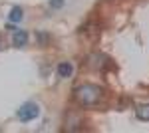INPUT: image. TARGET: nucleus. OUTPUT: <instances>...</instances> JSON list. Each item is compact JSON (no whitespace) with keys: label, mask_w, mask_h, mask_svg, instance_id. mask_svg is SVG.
<instances>
[{"label":"nucleus","mask_w":149,"mask_h":133,"mask_svg":"<svg viewBox=\"0 0 149 133\" xmlns=\"http://www.w3.org/2000/svg\"><path fill=\"white\" fill-rule=\"evenodd\" d=\"M74 74V66L70 64V62H62L60 66H58V76L60 78H70Z\"/></svg>","instance_id":"4"},{"label":"nucleus","mask_w":149,"mask_h":133,"mask_svg":"<svg viewBox=\"0 0 149 133\" xmlns=\"http://www.w3.org/2000/svg\"><path fill=\"white\" fill-rule=\"evenodd\" d=\"M76 100L80 101L81 105H95L100 103L103 97V89L100 86H93V84H81L76 88Z\"/></svg>","instance_id":"1"},{"label":"nucleus","mask_w":149,"mask_h":133,"mask_svg":"<svg viewBox=\"0 0 149 133\" xmlns=\"http://www.w3.org/2000/svg\"><path fill=\"white\" fill-rule=\"evenodd\" d=\"M62 6H64V0H50V8L58 10V8H62Z\"/></svg>","instance_id":"8"},{"label":"nucleus","mask_w":149,"mask_h":133,"mask_svg":"<svg viewBox=\"0 0 149 133\" xmlns=\"http://www.w3.org/2000/svg\"><path fill=\"white\" fill-rule=\"evenodd\" d=\"M12 44L16 46V48H24V46L28 44V32L26 30H16L14 36H12Z\"/></svg>","instance_id":"3"},{"label":"nucleus","mask_w":149,"mask_h":133,"mask_svg":"<svg viewBox=\"0 0 149 133\" xmlns=\"http://www.w3.org/2000/svg\"><path fill=\"white\" fill-rule=\"evenodd\" d=\"M0 46H2V38H0Z\"/></svg>","instance_id":"9"},{"label":"nucleus","mask_w":149,"mask_h":133,"mask_svg":"<svg viewBox=\"0 0 149 133\" xmlns=\"http://www.w3.org/2000/svg\"><path fill=\"white\" fill-rule=\"evenodd\" d=\"M8 18H10V22H20L24 18V12H22V8L20 6H14L10 10V14H8Z\"/></svg>","instance_id":"6"},{"label":"nucleus","mask_w":149,"mask_h":133,"mask_svg":"<svg viewBox=\"0 0 149 133\" xmlns=\"http://www.w3.org/2000/svg\"><path fill=\"white\" fill-rule=\"evenodd\" d=\"M36 38H38V44H40V46H44L48 42V36L44 32H36Z\"/></svg>","instance_id":"7"},{"label":"nucleus","mask_w":149,"mask_h":133,"mask_svg":"<svg viewBox=\"0 0 149 133\" xmlns=\"http://www.w3.org/2000/svg\"><path fill=\"white\" fill-rule=\"evenodd\" d=\"M38 115H40V107H38L36 101H26L22 107L18 109V119L22 123H30L32 119H36Z\"/></svg>","instance_id":"2"},{"label":"nucleus","mask_w":149,"mask_h":133,"mask_svg":"<svg viewBox=\"0 0 149 133\" xmlns=\"http://www.w3.org/2000/svg\"><path fill=\"white\" fill-rule=\"evenodd\" d=\"M135 115H137V119H141V121H149V103L139 105L137 109H135Z\"/></svg>","instance_id":"5"}]
</instances>
